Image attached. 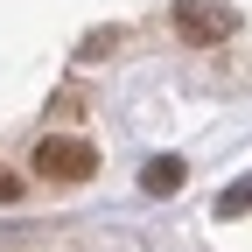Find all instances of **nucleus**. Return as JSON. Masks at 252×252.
I'll use <instances>...</instances> for the list:
<instances>
[{"instance_id": "1", "label": "nucleus", "mask_w": 252, "mask_h": 252, "mask_svg": "<svg viewBox=\"0 0 252 252\" xmlns=\"http://www.w3.org/2000/svg\"><path fill=\"white\" fill-rule=\"evenodd\" d=\"M35 175L42 182H91V168H98V154H91V140H35Z\"/></svg>"}, {"instance_id": "2", "label": "nucleus", "mask_w": 252, "mask_h": 252, "mask_svg": "<svg viewBox=\"0 0 252 252\" xmlns=\"http://www.w3.org/2000/svg\"><path fill=\"white\" fill-rule=\"evenodd\" d=\"M175 28H182V42H224L238 28V7H224V0H175Z\"/></svg>"}, {"instance_id": "3", "label": "nucleus", "mask_w": 252, "mask_h": 252, "mask_svg": "<svg viewBox=\"0 0 252 252\" xmlns=\"http://www.w3.org/2000/svg\"><path fill=\"white\" fill-rule=\"evenodd\" d=\"M140 189H147V196H175V189H182V161H175V154H154V161L140 168Z\"/></svg>"}, {"instance_id": "4", "label": "nucleus", "mask_w": 252, "mask_h": 252, "mask_svg": "<svg viewBox=\"0 0 252 252\" xmlns=\"http://www.w3.org/2000/svg\"><path fill=\"white\" fill-rule=\"evenodd\" d=\"M245 210H252V175H238L224 196H217V217H245Z\"/></svg>"}, {"instance_id": "5", "label": "nucleus", "mask_w": 252, "mask_h": 252, "mask_svg": "<svg viewBox=\"0 0 252 252\" xmlns=\"http://www.w3.org/2000/svg\"><path fill=\"white\" fill-rule=\"evenodd\" d=\"M112 42H119V28H98V35H84V56H105Z\"/></svg>"}, {"instance_id": "6", "label": "nucleus", "mask_w": 252, "mask_h": 252, "mask_svg": "<svg viewBox=\"0 0 252 252\" xmlns=\"http://www.w3.org/2000/svg\"><path fill=\"white\" fill-rule=\"evenodd\" d=\"M14 196H21V175H14V168H0V203H14Z\"/></svg>"}]
</instances>
